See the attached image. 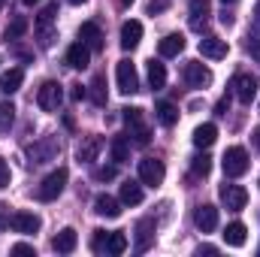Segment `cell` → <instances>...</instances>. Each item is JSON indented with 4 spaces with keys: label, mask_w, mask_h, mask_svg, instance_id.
<instances>
[{
    "label": "cell",
    "mask_w": 260,
    "mask_h": 257,
    "mask_svg": "<svg viewBox=\"0 0 260 257\" xmlns=\"http://www.w3.org/2000/svg\"><path fill=\"white\" fill-rule=\"evenodd\" d=\"M121 118L127 124V133L133 136V145H148L151 142V130H148L145 118H142V109L127 106V109H121Z\"/></svg>",
    "instance_id": "1"
},
{
    "label": "cell",
    "mask_w": 260,
    "mask_h": 257,
    "mask_svg": "<svg viewBox=\"0 0 260 257\" xmlns=\"http://www.w3.org/2000/svg\"><path fill=\"white\" fill-rule=\"evenodd\" d=\"M221 167H224V176H227V179H239V176H245V173H248V167H251V160H248V151H245L242 145H233V148H227V151H224V160H221Z\"/></svg>",
    "instance_id": "2"
},
{
    "label": "cell",
    "mask_w": 260,
    "mask_h": 257,
    "mask_svg": "<svg viewBox=\"0 0 260 257\" xmlns=\"http://www.w3.org/2000/svg\"><path fill=\"white\" fill-rule=\"evenodd\" d=\"M67 179H70V173H67L64 167H58L55 173H49L43 182H40V188H37V197L43 200V203H52V200H58L67 188Z\"/></svg>",
    "instance_id": "3"
},
{
    "label": "cell",
    "mask_w": 260,
    "mask_h": 257,
    "mask_svg": "<svg viewBox=\"0 0 260 257\" xmlns=\"http://www.w3.org/2000/svg\"><path fill=\"white\" fill-rule=\"evenodd\" d=\"M97 236H94V251H103V254H124L127 251V236L121 233V230H115V233H106V230H94Z\"/></svg>",
    "instance_id": "4"
},
{
    "label": "cell",
    "mask_w": 260,
    "mask_h": 257,
    "mask_svg": "<svg viewBox=\"0 0 260 257\" xmlns=\"http://www.w3.org/2000/svg\"><path fill=\"white\" fill-rule=\"evenodd\" d=\"M61 100H64V91H61V85L58 82H43L40 85V91H37V106L43 109V112H58L61 109Z\"/></svg>",
    "instance_id": "5"
},
{
    "label": "cell",
    "mask_w": 260,
    "mask_h": 257,
    "mask_svg": "<svg viewBox=\"0 0 260 257\" xmlns=\"http://www.w3.org/2000/svg\"><path fill=\"white\" fill-rule=\"evenodd\" d=\"M230 88H233V94H236V100L239 103H245V106H251V100L257 97V76H248V73H236L233 76V82H230Z\"/></svg>",
    "instance_id": "6"
},
{
    "label": "cell",
    "mask_w": 260,
    "mask_h": 257,
    "mask_svg": "<svg viewBox=\"0 0 260 257\" xmlns=\"http://www.w3.org/2000/svg\"><path fill=\"white\" fill-rule=\"evenodd\" d=\"M55 15H58V3H49V6L37 15V37H40V46H43V49H49V46L55 43V30H52Z\"/></svg>",
    "instance_id": "7"
},
{
    "label": "cell",
    "mask_w": 260,
    "mask_h": 257,
    "mask_svg": "<svg viewBox=\"0 0 260 257\" xmlns=\"http://www.w3.org/2000/svg\"><path fill=\"white\" fill-rule=\"evenodd\" d=\"M164 176H167V170H164V160H154V157H145V160H139V182H142V185H148V188H157V185H164Z\"/></svg>",
    "instance_id": "8"
},
{
    "label": "cell",
    "mask_w": 260,
    "mask_h": 257,
    "mask_svg": "<svg viewBox=\"0 0 260 257\" xmlns=\"http://www.w3.org/2000/svg\"><path fill=\"white\" fill-rule=\"evenodd\" d=\"M115 79H118V91L121 94H136L139 91V76H136V67H133V61H118V67H115Z\"/></svg>",
    "instance_id": "9"
},
{
    "label": "cell",
    "mask_w": 260,
    "mask_h": 257,
    "mask_svg": "<svg viewBox=\"0 0 260 257\" xmlns=\"http://www.w3.org/2000/svg\"><path fill=\"white\" fill-rule=\"evenodd\" d=\"M58 151H61L58 139H55V136H43V139H37L34 148H30V164H49V160L58 157Z\"/></svg>",
    "instance_id": "10"
},
{
    "label": "cell",
    "mask_w": 260,
    "mask_h": 257,
    "mask_svg": "<svg viewBox=\"0 0 260 257\" xmlns=\"http://www.w3.org/2000/svg\"><path fill=\"white\" fill-rule=\"evenodd\" d=\"M182 76H185V82H188L191 88H206V85H212V70L203 67L200 61H188L185 70H182Z\"/></svg>",
    "instance_id": "11"
},
{
    "label": "cell",
    "mask_w": 260,
    "mask_h": 257,
    "mask_svg": "<svg viewBox=\"0 0 260 257\" xmlns=\"http://www.w3.org/2000/svg\"><path fill=\"white\" fill-rule=\"evenodd\" d=\"M194 224H197V230H200V233H215V230H218V209H215V206H209V203L197 206Z\"/></svg>",
    "instance_id": "12"
},
{
    "label": "cell",
    "mask_w": 260,
    "mask_h": 257,
    "mask_svg": "<svg viewBox=\"0 0 260 257\" xmlns=\"http://www.w3.org/2000/svg\"><path fill=\"white\" fill-rule=\"evenodd\" d=\"M197 49H200V55L209 58V61H221V58H227V52H230L227 40H218V37H203Z\"/></svg>",
    "instance_id": "13"
},
{
    "label": "cell",
    "mask_w": 260,
    "mask_h": 257,
    "mask_svg": "<svg viewBox=\"0 0 260 257\" xmlns=\"http://www.w3.org/2000/svg\"><path fill=\"white\" fill-rule=\"evenodd\" d=\"M221 203H224L230 212H239V209H245V203H248V191H245L242 185H224V188H221Z\"/></svg>",
    "instance_id": "14"
},
{
    "label": "cell",
    "mask_w": 260,
    "mask_h": 257,
    "mask_svg": "<svg viewBox=\"0 0 260 257\" xmlns=\"http://www.w3.org/2000/svg\"><path fill=\"white\" fill-rule=\"evenodd\" d=\"M9 227H12L15 233L30 236V233H37V230H40V218H37L34 212H15V215L9 218Z\"/></svg>",
    "instance_id": "15"
},
{
    "label": "cell",
    "mask_w": 260,
    "mask_h": 257,
    "mask_svg": "<svg viewBox=\"0 0 260 257\" xmlns=\"http://www.w3.org/2000/svg\"><path fill=\"white\" fill-rule=\"evenodd\" d=\"M79 40H82L91 52H100V49H103V30H100V24L85 21V24L79 27Z\"/></svg>",
    "instance_id": "16"
},
{
    "label": "cell",
    "mask_w": 260,
    "mask_h": 257,
    "mask_svg": "<svg viewBox=\"0 0 260 257\" xmlns=\"http://www.w3.org/2000/svg\"><path fill=\"white\" fill-rule=\"evenodd\" d=\"M91 64V49L79 40V43H73L70 49H67V67H73V70H85V67Z\"/></svg>",
    "instance_id": "17"
},
{
    "label": "cell",
    "mask_w": 260,
    "mask_h": 257,
    "mask_svg": "<svg viewBox=\"0 0 260 257\" xmlns=\"http://www.w3.org/2000/svg\"><path fill=\"white\" fill-rule=\"evenodd\" d=\"M139 40H142V24L136 21V18H130L121 24V49L124 52H133L136 46H139Z\"/></svg>",
    "instance_id": "18"
},
{
    "label": "cell",
    "mask_w": 260,
    "mask_h": 257,
    "mask_svg": "<svg viewBox=\"0 0 260 257\" xmlns=\"http://www.w3.org/2000/svg\"><path fill=\"white\" fill-rule=\"evenodd\" d=\"M185 49V37L182 34H167L160 43H157V55L160 58H179Z\"/></svg>",
    "instance_id": "19"
},
{
    "label": "cell",
    "mask_w": 260,
    "mask_h": 257,
    "mask_svg": "<svg viewBox=\"0 0 260 257\" xmlns=\"http://www.w3.org/2000/svg\"><path fill=\"white\" fill-rule=\"evenodd\" d=\"M76 245H79V233H76L73 227H64V230L52 239V248H55L58 254H73Z\"/></svg>",
    "instance_id": "20"
},
{
    "label": "cell",
    "mask_w": 260,
    "mask_h": 257,
    "mask_svg": "<svg viewBox=\"0 0 260 257\" xmlns=\"http://www.w3.org/2000/svg\"><path fill=\"white\" fill-rule=\"evenodd\" d=\"M100 151H103V139H100V136H88V139L79 145L76 157H79V164H94Z\"/></svg>",
    "instance_id": "21"
},
{
    "label": "cell",
    "mask_w": 260,
    "mask_h": 257,
    "mask_svg": "<svg viewBox=\"0 0 260 257\" xmlns=\"http://www.w3.org/2000/svg\"><path fill=\"white\" fill-rule=\"evenodd\" d=\"M94 212L103 215V218H118V215H121V203H118L115 197H109V194H97V200H94Z\"/></svg>",
    "instance_id": "22"
},
{
    "label": "cell",
    "mask_w": 260,
    "mask_h": 257,
    "mask_svg": "<svg viewBox=\"0 0 260 257\" xmlns=\"http://www.w3.org/2000/svg\"><path fill=\"white\" fill-rule=\"evenodd\" d=\"M154 242V221L142 218L136 224V251H148V245Z\"/></svg>",
    "instance_id": "23"
},
{
    "label": "cell",
    "mask_w": 260,
    "mask_h": 257,
    "mask_svg": "<svg viewBox=\"0 0 260 257\" xmlns=\"http://www.w3.org/2000/svg\"><path fill=\"white\" fill-rule=\"evenodd\" d=\"M245 239H248V227H245L242 221L227 224V230H224V242H227L230 248H242V245H245Z\"/></svg>",
    "instance_id": "24"
},
{
    "label": "cell",
    "mask_w": 260,
    "mask_h": 257,
    "mask_svg": "<svg viewBox=\"0 0 260 257\" xmlns=\"http://www.w3.org/2000/svg\"><path fill=\"white\" fill-rule=\"evenodd\" d=\"M21 82H24V70H21V67H12V70H6V73L0 76V91H3V94H15V91L21 88Z\"/></svg>",
    "instance_id": "25"
},
{
    "label": "cell",
    "mask_w": 260,
    "mask_h": 257,
    "mask_svg": "<svg viewBox=\"0 0 260 257\" xmlns=\"http://www.w3.org/2000/svg\"><path fill=\"white\" fill-rule=\"evenodd\" d=\"M154 118H157L164 127H173V124L179 121V109H176L170 100H160V103L154 106Z\"/></svg>",
    "instance_id": "26"
},
{
    "label": "cell",
    "mask_w": 260,
    "mask_h": 257,
    "mask_svg": "<svg viewBox=\"0 0 260 257\" xmlns=\"http://www.w3.org/2000/svg\"><path fill=\"white\" fill-rule=\"evenodd\" d=\"M142 200H145V194H142V182H124V185H121V203H124V206H139V203H142Z\"/></svg>",
    "instance_id": "27"
},
{
    "label": "cell",
    "mask_w": 260,
    "mask_h": 257,
    "mask_svg": "<svg viewBox=\"0 0 260 257\" xmlns=\"http://www.w3.org/2000/svg\"><path fill=\"white\" fill-rule=\"evenodd\" d=\"M209 21V0H191V27L203 30Z\"/></svg>",
    "instance_id": "28"
},
{
    "label": "cell",
    "mask_w": 260,
    "mask_h": 257,
    "mask_svg": "<svg viewBox=\"0 0 260 257\" xmlns=\"http://www.w3.org/2000/svg\"><path fill=\"white\" fill-rule=\"evenodd\" d=\"M109 154H112V164L118 167V164H127L130 160V145L124 136H115L112 142H109Z\"/></svg>",
    "instance_id": "29"
},
{
    "label": "cell",
    "mask_w": 260,
    "mask_h": 257,
    "mask_svg": "<svg viewBox=\"0 0 260 257\" xmlns=\"http://www.w3.org/2000/svg\"><path fill=\"white\" fill-rule=\"evenodd\" d=\"M215 139H218V127H215V124H209V121H206V124H200V127L194 130V145H197V148H209Z\"/></svg>",
    "instance_id": "30"
},
{
    "label": "cell",
    "mask_w": 260,
    "mask_h": 257,
    "mask_svg": "<svg viewBox=\"0 0 260 257\" xmlns=\"http://www.w3.org/2000/svg\"><path fill=\"white\" fill-rule=\"evenodd\" d=\"M148 85L154 88V91H160L164 85H167V67L160 64V61H148Z\"/></svg>",
    "instance_id": "31"
},
{
    "label": "cell",
    "mask_w": 260,
    "mask_h": 257,
    "mask_svg": "<svg viewBox=\"0 0 260 257\" xmlns=\"http://www.w3.org/2000/svg\"><path fill=\"white\" fill-rule=\"evenodd\" d=\"M88 97L94 100V106H106V79H103V76H94V79H91Z\"/></svg>",
    "instance_id": "32"
},
{
    "label": "cell",
    "mask_w": 260,
    "mask_h": 257,
    "mask_svg": "<svg viewBox=\"0 0 260 257\" xmlns=\"http://www.w3.org/2000/svg\"><path fill=\"white\" fill-rule=\"evenodd\" d=\"M27 18L24 15H15L12 21H9V27H6V43H15V40H21L24 34H27Z\"/></svg>",
    "instance_id": "33"
},
{
    "label": "cell",
    "mask_w": 260,
    "mask_h": 257,
    "mask_svg": "<svg viewBox=\"0 0 260 257\" xmlns=\"http://www.w3.org/2000/svg\"><path fill=\"white\" fill-rule=\"evenodd\" d=\"M191 170H194V176H209L212 173V157L209 154H197L191 160Z\"/></svg>",
    "instance_id": "34"
},
{
    "label": "cell",
    "mask_w": 260,
    "mask_h": 257,
    "mask_svg": "<svg viewBox=\"0 0 260 257\" xmlns=\"http://www.w3.org/2000/svg\"><path fill=\"white\" fill-rule=\"evenodd\" d=\"M15 118V106L12 103H0V130H6Z\"/></svg>",
    "instance_id": "35"
},
{
    "label": "cell",
    "mask_w": 260,
    "mask_h": 257,
    "mask_svg": "<svg viewBox=\"0 0 260 257\" xmlns=\"http://www.w3.org/2000/svg\"><path fill=\"white\" fill-rule=\"evenodd\" d=\"M248 55H251L254 61H260V34H251V37H248Z\"/></svg>",
    "instance_id": "36"
},
{
    "label": "cell",
    "mask_w": 260,
    "mask_h": 257,
    "mask_svg": "<svg viewBox=\"0 0 260 257\" xmlns=\"http://www.w3.org/2000/svg\"><path fill=\"white\" fill-rule=\"evenodd\" d=\"M115 173H118L115 167H97V173H94V176H97L100 182H112V179H115Z\"/></svg>",
    "instance_id": "37"
},
{
    "label": "cell",
    "mask_w": 260,
    "mask_h": 257,
    "mask_svg": "<svg viewBox=\"0 0 260 257\" xmlns=\"http://www.w3.org/2000/svg\"><path fill=\"white\" fill-rule=\"evenodd\" d=\"M9 179H12V176H9V164L0 157V191H6V188H9Z\"/></svg>",
    "instance_id": "38"
},
{
    "label": "cell",
    "mask_w": 260,
    "mask_h": 257,
    "mask_svg": "<svg viewBox=\"0 0 260 257\" xmlns=\"http://www.w3.org/2000/svg\"><path fill=\"white\" fill-rule=\"evenodd\" d=\"M70 97H73V100H85V97H88V88H85V85H73Z\"/></svg>",
    "instance_id": "39"
},
{
    "label": "cell",
    "mask_w": 260,
    "mask_h": 257,
    "mask_svg": "<svg viewBox=\"0 0 260 257\" xmlns=\"http://www.w3.org/2000/svg\"><path fill=\"white\" fill-rule=\"evenodd\" d=\"M167 3H170V0H151V3H148V12H151V15H154V12H164Z\"/></svg>",
    "instance_id": "40"
},
{
    "label": "cell",
    "mask_w": 260,
    "mask_h": 257,
    "mask_svg": "<svg viewBox=\"0 0 260 257\" xmlns=\"http://www.w3.org/2000/svg\"><path fill=\"white\" fill-rule=\"evenodd\" d=\"M215 112H218V115H227V112H230V97H224V100H218V106H215Z\"/></svg>",
    "instance_id": "41"
},
{
    "label": "cell",
    "mask_w": 260,
    "mask_h": 257,
    "mask_svg": "<svg viewBox=\"0 0 260 257\" xmlns=\"http://www.w3.org/2000/svg\"><path fill=\"white\" fill-rule=\"evenodd\" d=\"M12 254H34V245H24V242H18V245H12Z\"/></svg>",
    "instance_id": "42"
},
{
    "label": "cell",
    "mask_w": 260,
    "mask_h": 257,
    "mask_svg": "<svg viewBox=\"0 0 260 257\" xmlns=\"http://www.w3.org/2000/svg\"><path fill=\"white\" fill-rule=\"evenodd\" d=\"M200 254H218V248H215V245H203Z\"/></svg>",
    "instance_id": "43"
},
{
    "label": "cell",
    "mask_w": 260,
    "mask_h": 257,
    "mask_svg": "<svg viewBox=\"0 0 260 257\" xmlns=\"http://www.w3.org/2000/svg\"><path fill=\"white\" fill-rule=\"evenodd\" d=\"M251 142H254V148H257V151H260V127L254 130V136H251Z\"/></svg>",
    "instance_id": "44"
},
{
    "label": "cell",
    "mask_w": 260,
    "mask_h": 257,
    "mask_svg": "<svg viewBox=\"0 0 260 257\" xmlns=\"http://www.w3.org/2000/svg\"><path fill=\"white\" fill-rule=\"evenodd\" d=\"M254 18L260 21V0H257V6H254Z\"/></svg>",
    "instance_id": "45"
},
{
    "label": "cell",
    "mask_w": 260,
    "mask_h": 257,
    "mask_svg": "<svg viewBox=\"0 0 260 257\" xmlns=\"http://www.w3.org/2000/svg\"><path fill=\"white\" fill-rule=\"evenodd\" d=\"M21 3H24V6H34V3H40V0H21Z\"/></svg>",
    "instance_id": "46"
},
{
    "label": "cell",
    "mask_w": 260,
    "mask_h": 257,
    "mask_svg": "<svg viewBox=\"0 0 260 257\" xmlns=\"http://www.w3.org/2000/svg\"><path fill=\"white\" fill-rule=\"evenodd\" d=\"M67 3H73V6H79V3H88V0H67Z\"/></svg>",
    "instance_id": "47"
},
{
    "label": "cell",
    "mask_w": 260,
    "mask_h": 257,
    "mask_svg": "<svg viewBox=\"0 0 260 257\" xmlns=\"http://www.w3.org/2000/svg\"><path fill=\"white\" fill-rule=\"evenodd\" d=\"M221 3H224V6H227V3H236V0H221Z\"/></svg>",
    "instance_id": "48"
},
{
    "label": "cell",
    "mask_w": 260,
    "mask_h": 257,
    "mask_svg": "<svg viewBox=\"0 0 260 257\" xmlns=\"http://www.w3.org/2000/svg\"><path fill=\"white\" fill-rule=\"evenodd\" d=\"M121 3H124V6H130V3H133V0H121Z\"/></svg>",
    "instance_id": "49"
},
{
    "label": "cell",
    "mask_w": 260,
    "mask_h": 257,
    "mask_svg": "<svg viewBox=\"0 0 260 257\" xmlns=\"http://www.w3.org/2000/svg\"><path fill=\"white\" fill-rule=\"evenodd\" d=\"M3 3H6V0H0V9H3Z\"/></svg>",
    "instance_id": "50"
}]
</instances>
